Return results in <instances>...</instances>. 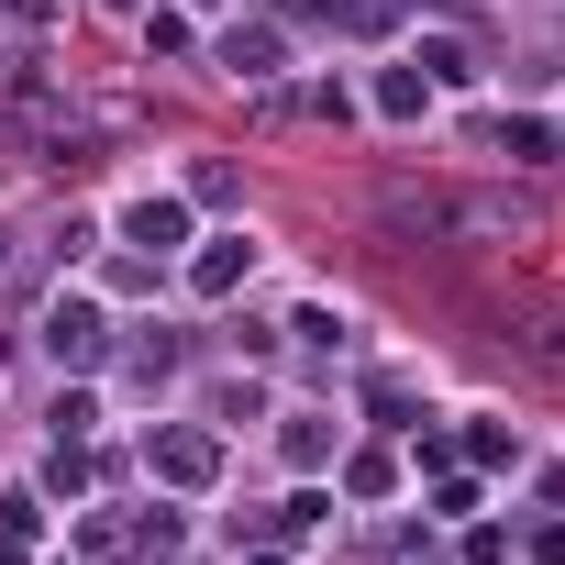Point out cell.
<instances>
[{
  "label": "cell",
  "instance_id": "3",
  "mask_svg": "<svg viewBox=\"0 0 565 565\" xmlns=\"http://www.w3.org/2000/svg\"><path fill=\"white\" fill-rule=\"evenodd\" d=\"M244 266H255V233H211V244H200V266H189V289H200V300H222Z\"/></svg>",
  "mask_w": 565,
  "mask_h": 565
},
{
  "label": "cell",
  "instance_id": "1",
  "mask_svg": "<svg viewBox=\"0 0 565 565\" xmlns=\"http://www.w3.org/2000/svg\"><path fill=\"white\" fill-rule=\"evenodd\" d=\"M45 355H56V366H100V355H111V322H100V300H78V289H67V300L45 311Z\"/></svg>",
  "mask_w": 565,
  "mask_h": 565
},
{
  "label": "cell",
  "instance_id": "10",
  "mask_svg": "<svg viewBox=\"0 0 565 565\" xmlns=\"http://www.w3.org/2000/svg\"><path fill=\"white\" fill-rule=\"evenodd\" d=\"M255 565H277V554H255Z\"/></svg>",
  "mask_w": 565,
  "mask_h": 565
},
{
  "label": "cell",
  "instance_id": "2",
  "mask_svg": "<svg viewBox=\"0 0 565 565\" xmlns=\"http://www.w3.org/2000/svg\"><path fill=\"white\" fill-rule=\"evenodd\" d=\"M122 244H145V255H178V244H189V200H156V189H145V200L122 211Z\"/></svg>",
  "mask_w": 565,
  "mask_h": 565
},
{
  "label": "cell",
  "instance_id": "6",
  "mask_svg": "<svg viewBox=\"0 0 565 565\" xmlns=\"http://www.w3.org/2000/svg\"><path fill=\"white\" fill-rule=\"evenodd\" d=\"M222 56H233V78H277V34H233Z\"/></svg>",
  "mask_w": 565,
  "mask_h": 565
},
{
  "label": "cell",
  "instance_id": "8",
  "mask_svg": "<svg viewBox=\"0 0 565 565\" xmlns=\"http://www.w3.org/2000/svg\"><path fill=\"white\" fill-rule=\"evenodd\" d=\"M532 565H565V532H543V543H532Z\"/></svg>",
  "mask_w": 565,
  "mask_h": 565
},
{
  "label": "cell",
  "instance_id": "4",
  "mask_svg": "<svg viewBox=\"0 0 565 565\" xmlns=\"http://www.w3.org/2000/svg\"><path fill=\"white\" fill-rule=\"evenodd\" d=\"M377 111H388V122H422V111H433V78H422V67H388V78H377Z\"/></svg>",
  "mask_w": 565,
  "mask_h": 565
},
{
  "label": "cell",
  "instance_id": "7",
  "mask_svg": "<svg viewBox=\"0 0 565 565\" xmlns=\"http://www.w3.org/2000/svg\"><path fill=\"white\" fill-rule=\"evenodd\" d=\"M433 521H477V477H444L433 488Z\"/></svg>",
  "mask_w": 565,
  "mask_h": 565
},
{
  "label": "cell",
  "instance_id": "9",
  "mask_svg": "<svg viewBox=\"0 0 565 565\" xmlns=\"http://www.w3.org/2000/svg\"><path fill=\"white\" fill-rule=\"evenodd\" d=\"M0 565H23V543H0Z\"/></svg>",
  "mask_w": 565,
  "mask_h": 565
},
{
  "label": "cell",
  "instance_id": "5",
  "mask_svg": "<svg viewBox=\"0 0 565 565\" xmlns=\"http://www.w3.org/2000/svg\"><path fill=\"white\" fill-rule=\"evenodd\" d=\"M156 466H167L178 488H200V477H211V444H200V433H167V444H156Z\"/></svg>",
  "mask_w": 565,
  "mask_h": 565
}]
</instances>
